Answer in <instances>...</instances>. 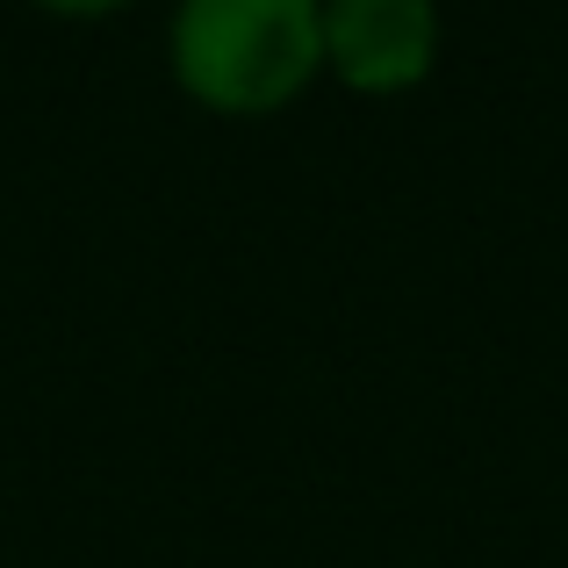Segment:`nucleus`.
Returning a JSON list of instances; mask_svg holds the SVG:
<instances>
[{"label":"nucleus","mask_w":568,"mask_h":568,"mask_svg":"<svg viewBox=\"0 0 568 568\" xmlns=\"http://www.w3.org/2000/svg\"><path fill=\"white\" fill-rule=\"evenodd\" d=\"M324 65V0H181L173 72L209 109H274Z\"/></svg>","instance_id":"f257e3e1"},{"label":"nucleus","mask_w":568,"mask_h":568,"mask_svg":"<svg viewBox=\"0 0 568 568\" xmlns=\"http://www.w3.org/2000/svg\"><path fill=\"white\" fill-rule=\"evenodd\" d=\"M439 51L432 0H324V58L367 94L417 87Z\"/></svg>","instance_id":"f03ea898"},{"label":"nucleus","mask_w":568,"mask_h":568,"mask_svg":"<svg viewBox=\"0 0 568 568\" xmlns=\"http://www.w3.org/2000/svg\"><path fill=\"white\" fill-rule=\"evenodd\" d=\"M43 8H65V14H101V8H123V0H43Z\"/></svg>","instance_id":"7ed1b4c3"}]
</instances>
